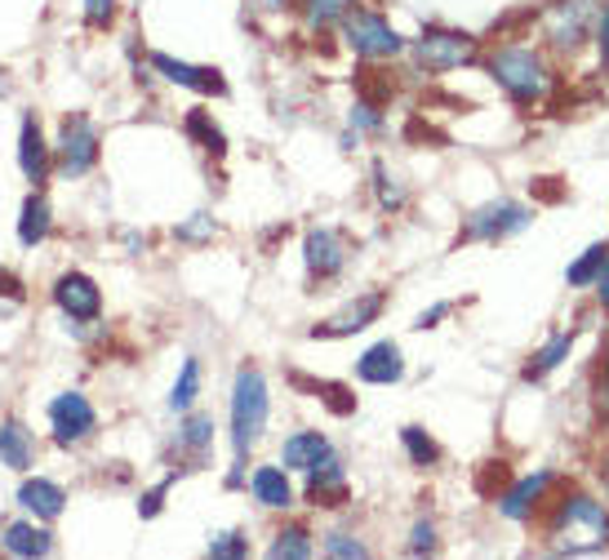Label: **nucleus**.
Listing matches in <instances>:
<instances>
[{
  "instance_id": "nucleus-36",
  "label": "nucleus",
  "mask_w": 609,
  "mask_h": 560,
  "mask_svg": "<svg viewBox=\"0 0 609 560\" xmlns=\"http://www.w3.org/2000/svg\"><path fill=\"white\" fill-rule=\"evenodd\" d=\"M209 232H214V218L209 214H192V222H187V228H179L174 236L179 241H205Z\"/></svg>"
},
{
  "instance_id": "nucleus-21",
  "label": "nucleus",
  "mask_w": 609,
  "mask_h": 560,
  "mask_svg": "<svg viewBox=\"0 0 609 560\" xmlns=\"http://www.w3.org/2000/svg\"><path fill=\"white\" fill-rule=\"evenodd\" d=\"M249 489H254V498L263 502V508H290V502H294V489H290L281 467H258L249 476Z\"/></svg>"
},
{
  "instance_id": "nucleus-2",
  "label": "nucleus",
  "mask_w": 609,
  "mask_h": 560,
  "mask_svg": "<svg viewBox=\"0 0 609 560\" xmlns=\"http://www.w3.org/2000/svg\"><path fill=\"white\" fill-rule=\"evenodd\" d=\"M263 427H267V382L254 365H241L232 387V445L241 459L258 445Z\"/></svg>"
},
{
  "instance_id": "nucleus-41",
  "label": "nucleus",
  "mask_w": 609,
  "mask_h": 560,
  "mask_svg": "<svg viewBox=\"0 0 609 560\" xmlns=\"http://www.w3.org/2000/svg\"><path fill=\"white\" fill-rule=\"evenodd\" d=\"M596 40H600V63L609 72V5L600 10V23H596Z\"/></svg>"
},
{
  "instance_id": "nucleus-8",
  "label": "nucleus",
  "mask_w": 609,
  "mask_h": 560,
  "mask_svg": "<svg viewBox=\"0 0 609 560\" xmlns=\"http://www.w3.org/2000/svg\"><path fill=\"white\" fill-rule=\"evenodd\" d=\"M529 228V209L512 205V200H498V205H485L467 218V241H498V236H512V232H525Z\"/></svg>"
},
{
  "instance_id": "nucleus-45",
  "label": "nucleus",
  "mask_w": 609,
  "mask_h": 560,
  "mask_svg": "<svg viewBox=\"0 0 609 560\" xmlns=\"http://www.w3.org/2000/svg\"><path fill=\"white\" fill-rule=\"evenodd\" d=\"M271 5H285V0H271Z\"/></svg>"
},
{
  "instance_id": "nucleus-31",
  "label": "nucleus",
  "mask_w": 609,
  "mask_h": 560,
  "mask_svg": "<svg viewBox=\"0 0 609 560\" xmlns=\"http://www.w3.org/2000/svg\"><path fill=\"white\" fill-rule=\"evenodd\" d=\"M209 436H214V418L209 414H192L187 423H183V445H187V450H205V445H209Z\"/></svg>"
},
{
  "instance_id": "nucleus-29",
  "label": "nucleus",
  "mask_w": 609,
  "mask_h": 560,
  "mask_svg": "<svg viewBox=\"0 0 609 560\" xmlns=\"http://www.w3.org/2000/svg\"><path fill=\"white\" fill-rule=\"evenodd\" d=\"M356 5V0H303V10H307V23L325 27V23H343V14Z\"/></svg>"
},
{
  "instance_id": "nucleus-15",
  "label": "nucleus",
  "mask_w": 609,
  "mask_h": 560,
  "mask_svg": "<svg viewBox=\"0 0 609 560\" xmlns=\"http://www.w3.org/2000/svg\"><path fill=\"white\" fill-rule=\"evenodd\" d=\"M405 374V361H401V348L397 343H374L361 361H356V378L361 382H374V387H387Z\"/></svg>"
},
{
  "instance_id": "nucleus-5",
  "label": "nucleus",
  "mask_w": 609,
  "mask_h": 560,
  "mask_svg": "<svg viewBox=\"0 0 609 560\" xmlns=\"http://www.w3.org/2000/svg\"><path fill=\"white\" fill-rule=\"evenodd\" d=\"M476 53V40L472 36H459V32H423L414 40V59L427 68V72H450V68H463L472 63Z\"/></svg>"
},
{
  "instance_id": "nucleus-28",
  "label": "nucleus",
  "mask_w": 609,
  "mask_h": 560,
  "mask_svg": "<svg viewBox=\"0 0 609 560\" xmlns=\"http://www.w3.org/2000/svg\"><path fill=\"white\" fill-rule=\"evenodd\" d=\"M401 440H405V450H410V459L418 463V467H431L436 459H440V450H436V440L423 431V427H405L401 431Z\"/></svg>"
},
{
  "instance_id": "nucleus-10",
  "label": "nucleus",
  "mask_w": 609,
  "mask_h": 560,
  "mask_svg": "<svg viewBox=\"0 0 609 560\" xmlns=\"http://www.w3.org/2000/svg\"><path fill=\"white\" fill-rule=\"evenodd\" d=\"M303 254H307V271L312 276H339L343 263H348V241L334 228H316V232H307Z\"/></svg>"
},
{
  "instance_id": "nucleus-30",
  "label": "nucleus",
  "mask_w": 609,
  "mask_h": 560,
  "mask_svg": "<svg viewBox=\"0 0 609 560\" xmlns=\"http://www.w3.org/2000/svg\"><path fill=\"white\" fill-rule=\"evenodd\" d=\"M187 134H192V138H200V143H205V151H214V156L223 151V143H228V138H223V130H218V125L205 117V111H187Z\"/></svg>"
},
{
  "instance_id": "nucleus-14",
  "label": "nucleus",
  "mask_w": 609,
  "mask_h": 560,
  "mask_svg": "<svg viewBox=\"0 0 609 560\" xmlns=\"http://www.w3.org/2000/svg\"><path fill=\"white\" fill-rule=\"evenodd\" d=\"M587 19H592L587 0H561V5H551V14H547L551 45H578L583 32H587Z\"/></svg>"
},
{
  "instance_id": "nucleus-12",
  "label": "nucleus",
  "mask_w": 609,
  "mask_h": 560,
  "mask_svg": "<svg viewBox=\"0 0 609 560\" xmlns=\"http://www.w3.org/2000/svg\"><path fill=\"white\" fill-rule=\"evenodd\" d=\"M151 68H156L165 81L183 85V89H196V94H228V81L218 76L214 68H192V63L170 59V53H151Z\"/></svg>"
},
{
  "instance_id": "nucleus-32",
  "label": "nucleus",
  "mask_w": 609,
  "mask_h": 560,
  "mask_svg": "<svg viewBox=\"0 0 609 560\" xmlns=\"http://www.w3.org/2000/svg\"><path fill=\"white\" fill-rule=\"evenodd\" d=\"M209 556H218V560H241V556H249V538H241V534H218L209 543Z\"/></svg>"
},
{
  "instance_id": "nucleus-42",
  "label": "nucleus",
  "mask_w": 609,
  "mask_h": 560,
  "mask_svg": "<svg viewBox=\"0 0 609 560\" xmlns=\"http://www.w3.org/2000/svg\"><path fill=\"white\" fill-rule=\"evenodd\" d=\"M596 299H600V307L609 312V263H605L600 276H596Z\"/></svg>"
},
{
  "instance_id": "nucleus-34",
  "label": "nucleus",
  "mask_w": 609,
  "mask_h": 560,
  "mask_svg": "<svg viewBox=\"0 0 609 560\" xmlns=\"http://www.w3.org/2000/svg\"><path fill=\"white\" fill-rule=\"evenodd\" d=\"M596 410L609 418V348L600 352V365H596Z\"/></svg>"
},
{
  "instance_id": "nucleus-22",
  "label": "nucleus",
  "mask_w": 609,
  "mask_h": 560,
  "mask_svg": "<svg viewBox=\"0 0 609 560\" xmlns=\"http://www.w3.org/2000/svg\"><path fill=\"white\" fill-rule=\"evenodd\" d=\"M0 543H5V551H10V556H27V560H32V556H49V551H53V538H49L45 529L27 525V521H14Z\"/></svg>"
},
{
  "instance_id": "nucleus-39",
  "label": "nucleus",
  "mask_w": 609,
  "mask_h": 560,
  "mask_svg": "<svg viewBox=\"0 0 609 560\" xmlns=\"http://www.w3.org/2000/svg\"><path fill=\"white\" fill-rule=\"evenodd\" d=\"M431 547H436V529H431L427 521H423V525H414V543H410V551H418V556H423V551H431Z\"/></svg>"
},
{
  "instance_id": "nucleus-43",
  "label": "nucleus",
  "mask_w": 609,
  "mask_h": 560,
  "mask_svg": "<svg viewBox=\"0 0 609 560\" xmlns=\"http://www.w3.org/2000/svg\"><path fill=\"white\" fill-rule=\"evenodd\" d=\"M352 121H361L365 130H378V117H374V107H369V102H361V107H356V117H352Z\"/></svg>"
},
{
  "instance_id": "nucleus-3",
  "label": "nucleus",
  "mask_w": 609,
  "mask_h": 560,
  "mask_svg": "<svg viewBox=\"0 0 609 560\" xmlns=\"http://www.w3.org/2000/svg\"><path fill=\"white\" fill-rule=\"evenodd\" d=\"M489 76L503 85L516 102H538L551 89V76L543 68V59L529 53V49H498L489 59Z\"/></svg>"
},
{
  "instance_id": "nucleus-35",
  "label": "nucleus",
  "mask_w": 609,
  "mask_h": 560,
  "mask_svg": "<svg viewBox=\"0 0 609 560\" xmlns=\"http://www.w3.org/2000/svg\"><path fill=\"white\" fill-rule=\"evenodd\" d=\"M112 14H117V0H85L89 27H107V23H112Z\"/></svg>"
},
{
  "instance_id": "nucleus-26",
  "label": "nucleus",
  "mask_w": 609,
  "mask_h": 560,
  "mask_svg": "<svg viewBox=\"0 0 609 560\" xmlns=\"http://www.w3.org/2000/svg\"><path fill=\"white\" fill-rule=\"evenodd\" d=\"M271 556L276 560H307L312 556V543H307V529L303 525H290V529H281L276 534V543H271Z\"/></svg>"
},
{
  "instance_id": "nucleus-25",
  "label": "nucleus",
  "mask_w": 609,
  "mask_h": 560,
  "mask_svg": "<svg viewBox=\"0 0 609 560\" xmlns=\"http://www.w3.org/2000/svg\"><path fill=\"white\" fill-rule=\"evenodd\" d=\"M570 343H574V333H557V339H551V343L525 365V378H543V374H551V369H557V365L570 356Z\"/></svg>"
},
{
  "instance_id": "nucleus-17",
  "label": "nucleus",
  "mask_w": 609,
  "mask_h": 560,
  "mask_svg": "<svg viewBox=\"0 0 609 560\" xmlns=\"http://www.w3.org/2000/svg\"><path fill=\"white\" fill-rule=\"evenodd\" d=\"M19 502L36 516V521H53V516H63V502H68V494L53 485V480H23V489H19Z\"/></svg>"
},
{
  "instance_id": "nucleus-19",
  "label": "nucleus",
  "mask_w": 609,
  "mask_h": 560,
  "mask_svg": "<svg viewBox=\"0 0 609 560\" xmlns=\"http://www.w3.org/2000/svg\"><path fill=\"white\" fill-rule=\"evenodd\" d=\"M32 459H36L32 431H27L23 423H5V427H0V463L14 467V472H23V467H32Z\"/></svg>"
},
{
  "instance_id": "nucleus-6",
  "label": "nucleus",
  "mask_w": 609,
  "mask_h": 560,
  "mask_svg": "<svg viewBox=\"0 0 609 560\" xmlns=\"http://www.w3.org/2000/svg\"><path fill=\"white\" fill-rule=\"evenodd\" d=\"M59 160H63V174H68V179H81V174L94 170V160H98V134H94V125H89L85 111H76V117L63 121Z\"/></svg>"
},
{
  "instance_id": "nucleus-33",
  "label": "nucleus",
  "mask_w": 609,
  "mask_h": 560,
  "mask_svg": "<svg viewBox=\"0 0 609 560\" xmlns=\"http://www.w3.org/2000/svg\"><path fill=\"white\" fill-rule=\"evenodd\" d=\"M325 551H329V556H343V560H361V556H369L365 543H356L352 534H325Z\"/></svg>"
},
{
  "instance_id": "nucleus-1",
  "label": "nucleus",
  "mask_w": 609,
  "mask_h": 560,
  "mask_svg": "<svg viewBox=\"0 0 609 560\" xmlns=\"http://www.w3.org/2000/svg\"><path fill=\"white\" fill-rule=\"evenodd\" d=\"M547 534H551V547L557 551H570V556L596 551L609 543V512L587 494H570L565 502H557V512L547 521Z\"/></svg>"
},
{
  "instance_id": "nucleus-11",
  "label": "nucleus",
  "mask_w": 609,
  "mask_h": 560,
  "mask_svg": "<svg viewBox=\"0 0 609 560\" xmlns=\"http://www.w3.org/2000/svg\"><path fill=\"white\" fill-rule=\"evenodd\" d=\"M382 312V294H365L356 303H348L339 316H329L325 325L312 329V339H348V333H361L365 325H374Z\"/></svg>"
},
{
  "instance_id": "nucleus-37",
  "label": "nucleus",
  "mask_w": 609,
  "mask_h": 560,
  "mask_svg": "<svg viewBox=\"0 0 609 560\" xmlns=\"http://www.w3.org/2000/svg\"><path fill=\"white\" fill-rule=\"evenodd\" d=\"M165 489H170V480H165V485H156L151 494H143V502H138V516H160V508H165Z\"/></svg>"
},
{
  "instance_id": "nucleus-4",
  "label": "nucleus",
  "mask_w": 609,
  "mask_h": 560,
  "mask_svg": "<svg viewBox=\"0 0 609 560\" xmlns=\"http://www.w3.org/2000/svg\"><path fill=\"white\" fill-rule=\"evenodd\" d=\"M343 36L356 53H365V59H397V53L405 49V40L392 27H387L378 14H365V10L343 14Z\"/></svg>"
},
{
  "instance_id": "nucleus-44",
  "label": "nucleus",
  "mask_w": 609,
  "mask_h": 560,
  "mask_svg": "<svg viewBox=\"0 0 609 560\" xmlns=\"http://www.w3.org/2000/svg\"><path fill=\"white\" fill-rule=\"evenodd\" d=\"M440 316H450V303H440V307H431V312H423V316H418V329H427V325H436Z\"/></svg>"
},
{
  "instance_id": "nucleus-7",
  "label": "nucleus",
  "mask_w": 609,
  "mask_h": 560,
  "mask_svg": "<svg viewBox=\"0 0 609 560\" xmlns=\"http://www.w3.org/2000/svg\"><path fill=\"white\" fill-rule=\"evenodd\" d=\"M94 405L81 397V391H63L59 401L49 405V427H53V440L59 445H81L94 436Z\"/></svg>"
},
{
  "instance_id": "nucleus-18",
  "label": "nucleus",
  "mask_w": 609,
  "mask_h": 560,
  "mask_svg": "<svg viewBox=\"0 0 609 560\" xmlns=\"http://www.w3.org/2000/svg\"><path fill=\"white\" fill-rule=\"evenodd\" d=\"M551 480H557L551 472H534V476H525L521 485H512V489L503 494V512H508L512 521H525V516L538 508V502H543V494L551 489Z\"/></svg>"
},
{
  "instance_id": "nucleus-20",
  "label": "nucleus",
  "mask_w": 609,
  "mask_h": 560,
  "mask_svg": "<svg viewBox=\"0 0 609 560\" xmlns=\"http://www.w3.org/2000/svg\"><path fill=\"white\" fill-rule=\"evenodd\" d=\"M325 454H329V440H325L320 431H299V436H290V440H285V450H281L285 467H294V472L316 467Z\"/></svg>"
},
{
  "instance_id": "nucleus-16",
  "label": "nucleus",
  "mask_w": 609,
  "mask_h": 560,
  "mask_svg": "<svg viewBox=\"0 0 609 560\" xmlns=\"http://www.w3.org/2000/svg\"><path fill=\"white\" fill-rule=\"evenodd\" d=\"M19 165H23L27 183H45V174H49V147H45V138H40L36 117H23V134H19Z\"/></svg>"
},
{
  "instance_id": "nucleus-13",
  "label": "nucleus",
  "mask_w": 609,
  "mask_h": 560,
  "mask_svg": "<svg viewBox=\"0 0 609 560\" xmlns=\"http://www.w3.org/2000/svg\"><path fill=\"white\" fill-rule=\"evenodd\" d=\"M307 494H312V502L316 508H343L348 502V485H343V467H339V459L334 454H325L316 467H307Z\"/></svg>"
},
{
  "instance_id": "nucleus-9",
  "label": "nucleus",
  "mask_w": 609,
  "mask_h": 560,
  "mask_svg": "<svg viewBox=\"0 0 609 560\" xmlns=\"http://www.w3.org/2000/svg\"><path fill=\"white\" fill-rule=\"evenodd\" d=\"M53 303H59L72 320H94L102 312V294L85 271H63L59 280H53Z\"/></svg>"
},
{
  "instance_id": "nucleus-38",
  "label": "nucleus",
  "mask_w": 609,
  "mask_h": 560,
  "mask_svg": "<svg viewBox=\"0 0 609 560\" xmlns=\"http://www.w3.org/2000/svg\"><path fill=\"white\" fill-rule=\"evenodd\" d=\"M374 179H378V200L397 209V205H401V187H392V183H387V170H382V165L374 170Z\"/></svg>"
},
{
  "instance_id": "nucleus-40",
  "label": "nucleus",
  "mask_w": 609,
  "mask_h": 560,
  "mask_svg": "<svg viewBox=\"0 0 609 560\" xmlns=\"http://www.w3.org/2000/svg\"><path fill=\"white\" fill-rule=\"evenodd\" d=\"M0 294L14 299V303H23V299H27V294H23V280H19L14 271H0Z\"/></svg>"
},
{
  "instance_id": "nucleus-24",
  "label": "nucleus",
  "mask_w": 609,
  "mask_h": 560,
  "mask_svg": "<svg viewBox=\"0 0 609 560\" xmlns=\"http://www.w3.org/2000/svg\"><path fill=\"white\" fill-rule=\"evenodd\" d=\"M196 397H200V361H183L179 382H174V391H170V410H174V414H187V410L196 405Z\"/></svg>"
},
{
  "instance_id": "nucleus-27",
  "label": "nucleus",
  "mask_w": 609,
  "mask_h": 560,
  "mask_svg": "<svg viewBox=\"0 0 609 560\" xmlns=\"http://www.w3.org/2000/svg\"><path fill=\"white\" fill-rule=\"evenodd\" d=\"M605 263H609V249H605V245H592V249H587V254H583V258L565 271V280H570V285H592V280L600 276V267H605Z\"/></svg>"
},
{
  "instance_id": "nucleus-23",
  "label": "nucleus",
  "mask_w": 609,
  "mask_h": 560,
  "mask_svg": "<svg viewBox=\"0 0 609 560\" xmlns=\"http://www.w3.org/2000/svg\"><path fill=\"white\" fill-rule=\"evenodd\" d=\"M49 236V200L40 192H32L23 200V218H19V241L23 245H40Z\"/></svg>"
}]
</instances>
